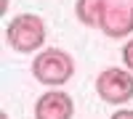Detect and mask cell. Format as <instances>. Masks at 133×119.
Instances as JSON below:
<instances>
[{
  "label": "cell",
  "mask_w": 133,
  "mask_h": 119,
  "mask_svg": "<svg viewBox=\"0 0 133 119\" xmlns=\"http://www.w3.org/2000/svg\"><path fill=\"white\" fill-rule=\"evenodd\" d=\"M45 21L37 13H19L5 27V40L16 53H40L45 45Z\"/></svg>",
  "instance_id": "cell-1"
},
{
  "label": "cell",
  "mask_w": 133,
  "mask_h": 119,
  "mask_svg": "<svg viewBox=\"0 0 133 119\" xmlns=\"http://www.w3.org/2000/svg\"><path fill=\"white\" fill-rule=\"evenodd\" d=\"M32 74L48 88H61L75 74V58L61 48H43L32 58Z\"/></svg>",
  "instance_id": "cell-2"
},
{
  "label": "cell",
  "mask_w": 133,
  "mask_h": 119,
  "mask_svg": "<svg viewBox=\"0 0 133 119\" xmlns=\"http://www.w3.org/2000/svg\"><path fill=\"white\" fill-rule=\"evenodd\" d=\"M96 93L104 103L123 106L133 98V72L123 66H109L96 77Z\"/></svg>",
  "instance_id": "cell-3"
},
{
  "label": "cell",
  "mask_w": 133,
  "mask_h": 119,
  "mask_svg": "<svg viewBox=\"0 0 133 119\" xmlns=\"http://www.w3.org/2000/svg\"><path fill=\"white\" fill-rule=\"evenodd\" d=\"M98 29L115 40L128 37L133 32V0H107Z\"/></svg>",
  "instance_id": "cell-4"
},
{
  "label": "cell",
  "mask_w": 133,
  "mask_h": 119,
  "mask_svg": "<svg viewBox=\"0 0 133 119\" xmlns=\"http://www.w3.org/2000/svg\"><path fill=\"white\" fill-rule=\"evenodd\" d=\"M75 101L64 90H48L35 103V119H72Z\"/></svg>",
  "instance_id": "cell-5"
},
{
  "label": "cell",
  "mask_w": 133,
  "mask_h": 119,
  "mask_svg": "<svg viewBox=\"0 0 133 119\" xmlns=\"http://www.w3.org/2000/svg\"><path fill=\"white\" fill-rule=\"evenodd\" d=\"M104 5H107V0H77L75 13H77V19H80L85 27H98Z\"/></svg>",
  "instance_id": "cell-6"
},
{
  "label": "cell",
  "mask_w": 133,
  "mask_h": 119,
  "mask_svg": "<svg viewBox=\"0 0 133 119\" xmlns=\"http://www.w3.org/2000/svg\"><path fill=\"white\" fill-rule=\"evenodd\" d=\"M123 64H125L128 72H133V37L123 45Z\"/></svg>",
  "instance_id": "cell-7"
},
{
  "label": "cell",
  "mask_w": 133,
  "mask_h": 119,
  "mask_svg": "<svg viewBox=\"0 0 133 119\" xmlns=\"http://www.w3.org/2000/svg\"><path fill=\"white\" fill-rule=\"evenodd\" d=\"M109 119H133V109H117Z\"/></svg>",
  "instance_id": "cell-8"
},
{
  "label": "cell",
  "mask_w": 133,
  "mask_h": 119,
  "mask_svg": "<svg viewBox=\"0 0 133 119\" xmlns=\"http://www.w3.org/2000/svg\"><path fill=\"white\" fill-rule=\"evenodd\" d=\"M0 116H3V119H8V114H5V111H3V114H0Z\"/></svg>",
  "instance_id": "cell-9"
}]
</instances>
